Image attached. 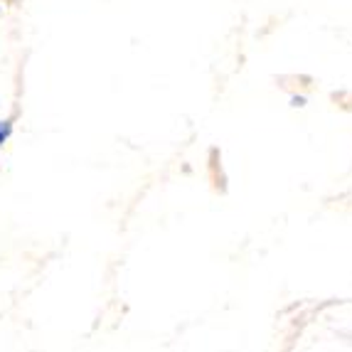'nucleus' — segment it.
<instances>
[{"instance_id":"nucleus-1","label":"nucleus","mask_w":352,"mask_h":352,"mask_svg":"<svg viewBox=\"0 0 352 352\" xmlns=\"http://www.w3.org/2000/svg\"><path fill=\"white\" fill-rule=\"evenodd\" d=\"M8 131H10V126H8V124H0V143H3L8 138Z\"/></svg>"}]
</instances>
